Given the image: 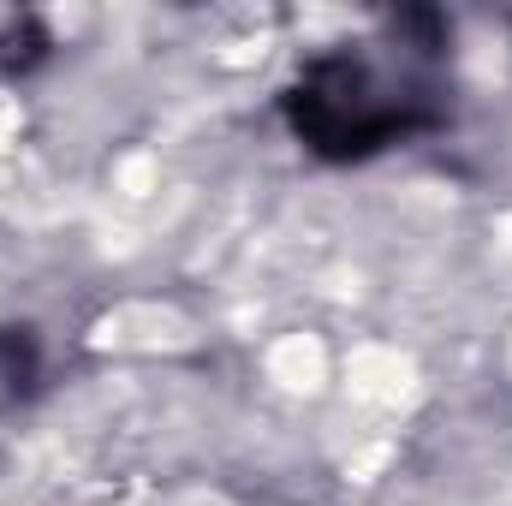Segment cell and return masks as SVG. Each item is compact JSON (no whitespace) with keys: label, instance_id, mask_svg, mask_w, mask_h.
Wrapping results in <instances>:
<instances>
[{"label":"cell","instance_id":"obj_2","mask_svg":"<svg viewBox=\"0 0 512 506\" xmlns=\"http://www.w3.org/2000/svg\"><path fill=\"white\" fill-rule=\"evenodd\" d=\"M30 376H36V340L24 328H0V381L24 387Z\"/></svg>","mask_w":512,"mask_h":506},{"label":"cell","instance_id":"obj_1","mask_svg":"<svg viewBox=\"0 0 512 506\" xmlns=\"http://www.w3.org/2000/svg\"><path fill=\"white\" fill-rule=\"evenodd\" d=\"M286 114H292V126L310 149H322L334 161L370 155L387 137L411 131V114L399 102L376 96V84L358 60H316L304 72V84L286 96Z\"/></svg>","mask_w":512,"mask_h":506}]
</instances>
